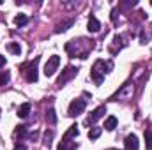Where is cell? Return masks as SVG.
Here are the masks:
<instances>
[{
  "instance_id": "6da1fadb",
  "label": "cell",
  "mask_w": 152,
  "mask_h": 150,
  "mask_svg": "<svg viewBox=\"0 0 152 150\" xmlns=\"http://www.w3.org/2000/svg\"><path fill=\"white\" fill-rule=\"evenodd\" d=\"M113 67V64L112 62H104V60H96V64H94V67H92V71H90V78H92V81L96 83V85H101L103 83V79H104V74L106 73H110V69Z\"/></svg>"
},
{
  "instance_id": "7a4b0ae2",
  "label": "cell",
  "mask_w": 152,
  "mask_h": 150,
  "mask_svg": "<svg viewBox=\"0 0 152 150\" xmlns=\"http://www.w3.org/2000/svg\"><path fill=\"white\" fill-rule=\"evenodd\" d=\"M37 64H39V57H36L34 60H30V62H27V64H23L20 67V71L25 74L28 83H36L37 81Z\"/></svg>"
},
{
  "instance_id": "3957f363",
  "label": "cell",
  "mask_w": 152,
  "mask_h": 150,
  "mask_svg": "<svg viewBox=\"0 0 152 150\" xmlns=\"http://www.w3.org/2000/svg\"><path fill=\"white\" fill-rule=\"evenodd\" d=\"M58 66H60V57H58V55H51V57L48 58L46 66H44V74L48 76V78L53 76L55 73H57Z\"/></svg>"
},
{
  "instance_id": "277c9868",
  "label": "cell",
  "mask_w": 152,
  "mask_h": 150,
  "mask_svg": "<svg viewBox=\"0 0 152 150\" xmlns=\"http://www.w3.org/2000/svg\"><path fill=\"white\" fill-rule=\"evenodd\" d=\"M85 106H87V103L83 101V99H75L71 104H69V110H67V115L69 117H78L80 113L85 111Z\"/></svg>"
},
{
  "instance_id": "5b68a950",
  "label": "cell",
  "mask_w": 152,
  "mask_h": 150,
  "mask_svg": "<svg viewBox=\"0 0 152 150\" xmlns=\"http://www.w3.org/2000/svg\"><path fill=\"white\" fill-rule=\"evenodd\" d=\"M76 76V69L75 67H71V66H67L64 71H62V74L58 76V79H57V87H64L69 79H73Z\"/></svg>"
},
{
  "instance_id": "8992f818",
  "label": "cell",
  "mask_w": 152,
  "mask_h": 150,
  "mask_svg": "<svg viewBox=\"0 0 152 150\" xmlns=\"http://www.w3.org/2000/svg\"><path fill=\"white\" fill-rule=\"evenodd\" d=\"M104 113H106V106H99V108H96L94 111L87 117L85 124H87V125H92V124H96V122H97L101 117H104Z\"/></svg>"
},
{
  "instance_id": "52a82bcc",
  "label": "cell",
  "mask_w": 152,
  "mask_h": 150,
  "mask_svg": "<svg viewBox=\"0 0 152 150\" xmlns=\"http://www.w3.org/2000/svg\"><path fill=\"white\" fill-rule=\"evenodd\" d=\"M124 150H138V138L136 134H129L124 140Z\"/></svg>"
},
{
  "instance_id": "ba28073f",
  "label": "cell",
  "mask_w": 152,
  "mask_h": 150,
  "mask_svg": "<svg viewBox=\"0 0 152 150\" xmlns=\"http://www.w3.org/2000/svg\"><path fill=\"white\" fill-rule=\"evenodd\" d=\"M87 28H88V32H99V30H101L99 20H97L96 16H90V18H88V23H87Z\"/></svg>"
},
{
  "instance_id": "9c48e42d",
  "label": "cell",
  "mask_w": 152,
  "mask_h": 150,
  "mask_svg": "<svg viewBox=\"0 0 152 150\" xmlns=\"http://www.w3.org/2000/svg\"><path fill=\"white\" fill-rule=\"evenodd\" d=\"M58 150H78V147H76V143H73L71 140L62 138V141L58 143Z\"/></svg>"
},
{
  "instance_id": "30bf717a",
  "label": "cell",
  "mask_w": 152,
  "mask_h": 150,
  "mask_svg": "<svg viewBox=\"0 0 152 150\" xmlns=\"http://www.w3.org/2000/svg\"><path fill=\"white\" fill-rule=\"evenodd\" d=\"M25 136H27V125H18L16 131H14V138H16V141H23Z\"/></svg>"
},
{
  "instance_id": "8fae6325",
  "label": "cell",
  "mask_w": 152,
  "mask_h": 150,
  "mask_svg": "<svg viewBox=\"0 0 152 150\" xmlns=\"http://www.w3.org/2000/svg\"><path fill=\"white\" fill-rule=\"evenodd\" d=\"M30 113V103H23L20 108H18V117L20 118H27Z\"/></svg>"
},
{
  "instance_id": "7c38bea8",
  "label": "cell",
  "mask_w": 152,
  "mask_h": 150,
  "mask_svg": "<svg viewBox=\"0 0 152 150\" xmlns=\"http://www.w3.org/2000/svg\"><path fill=\"white\" fill-rule=\"evenodd\" d=\"M73 23H75V20H67V21H62V23H58V25H57L55 32H57V34H60V32H66L69 27H73Z\"/></svg>"
},
{
  "instance_id": "4fadbf2b",
  "label": "cell",
  "mask_w": 152,
  "mask_h": 150,
  "mask_svg": "<svg viewBox=\"0 0 152 150\" xmlns=\"http://www.w3.org/2000/svg\"><path fill=\"white\" fill-rule=\"evenodd\" d=\"M117 124H118L117 117H108V118L104 120V129H106V131H113L115 127H117Z\"/></svg>"
},
{
  "instance_id": "5bb4252c",
  "label": "cell",
  "mask_w": 152,
  "mask_h": 150,
  "mask_svg": "<svg viewBox=\"0 0 152 150\" xmlns=\"http://www.w3.org/2000/svg\"><path fill=\"white\" fill-rule=\"evenodd\" d=\"M78 134H80V131H78V125L75 124V125H71V127L67 129V133L64 134V138H66V140H71V138H76Z\"/></svg>"
},
{
  "instance_id": "9a60e30c",
  "label": "cell",
  "mask_w": 152,
  "mask_h": 150,
  "mask_svg": "<svg viewBox=\"0 0 152 150\" xmlns=\"http://www.w3.org/2000/svg\"><path fill=\"white\" fill-rule=\"evenodd\" d=\"M46 122H48V124H51V125H55V124H57V113H55L53 108H50V110L46 111Z\"/></svg>"
},
{
  "instance_id": "2e32d148",
  "label": "cell",
  "mask_w": 152,
  "mask_h": 150,
  "mask_svg": "<svg viewBox=\"0 0 152 150\" xmlns=\"http://www.w3.org/2000/svg\"><path fill=\"white\" fill-rule=\"evenodd\" d=\"M101 133H103L101 127H90V131H88V138H90V140H97V138L101 136Z\"/></svg>"
},
{
  "instance_id": "e0dca14e",
  "label": "cell",
  "mask_w": 152,
  "mask_h": 150,
  "mask_svg": "<svg viewBox=\"0 0 152 150\" xmlns=\"http://www.w3.org/2000/svg\"><path fill=\"white\" fill-rule=\"evenodd\" d=\"M7 50H9L11 53H14V55H20V53H21V48H20L18 42H9V44H7Z\"/></svg>"
},
{
  "instance_id": "ac0fdd59",
  "label": "cell",
  "mask_w": 152,
  "mask_h": 150,
  "mask_svg": "<svg viewBox=\"0 0 152 150\" xmlns=\"http://www.w3.org/2000/svg\"><path fill=\"white\" fill-rule=\"evenodd\" d=\"M145 147L147 150H152V129L145 131Z\"/></svg>"
},
{
  "instance_id": "d6986e66",
  "label": "cell",
  "mask_w": 152,
  "mask_h": 150,
  "mask_svg": "<svg viewBox=\"0 0 152 150\" xmlns=\"http://www.w3.org/2000/svg\"><path fill=\"white\" fill-rule=\"evenodd\" d=\"M27 21H28V18H27L25 14H18V16L14 18V23H16V27H23Z\"/></svg>"
},
{
  "instance_id": "ffe728a7",
  "label": "cell",
  "mask_w": 152,
  "mask_h": 150,
  "mask_svg": "<svg viewBox=\"0 0 152 150\" xmlns=\"http://www.w3.org/2000/svg\"><path fill=\"white\" fill-rule=\"evenodd\" d=\"M9 78H11L9 71H2V73H0V87H2V85H5V83L9 81Z\"/></svg>"
},
{
  "instance_id": "44dd1931",
  "label": "cell",
  "mask_w": 152,
  "mask_h": 150,
  "mask_svg": "<svg viewBox=\"0 0 152 150\" xmlns=\"http://www.w3.org/2000/svg\"><path fill=\"white\" fill-rule=\"evenodd\" d=\"M51 138H53V131H46V134H44V145H46V147H50Z\"/></svg>"
},
{
  "instance_id": "7402d4cb",
  "label": "cell",
  "mask_w": 152,
  "mask_h": 150,
  "mask_svg": "<svg viewBox=\"0 0 152 150\" xmlns=\"http://www.w3.org/2000/svg\"><path fill=\"white\" fill-rule=\"evenodd\" d=\"M14 150H27V147H25V143H23V141H16Z\"/></svg>"
},
{
  "instance_id": "603a6c76",
  "label": "cell",
  "mask_w": 152,
  "mask_h": 150,
  "mask_svg": "<svg viewBox=\"0 0 152 150\" xmlns=\"http://www.w3.org/2000/svg\"><path fill=\"white\" fill-rule=\"evenodd\" d=\"M147 41H149V36H147V34H145V32H142V42H143V44H145V42H147Z\"/></svg>"
},
{
  "instance_id": "cb8c5ba5",
  "label": "cell",
  "mask_w": 152,
  "mask_h": 150,
  "mask_svg": "<svg viewBox=\"0 0 152 150\" xmlns=\"http://www.w3.org/2000/svg\"><path fill=\"white\" fill-rule=\"evenodd\" d=\"M4 66H5V57H2V55H0V69H2Z\"/></svg>"
},
{
  "instance_id": "d4e9b609",
  "label": "cell",
  "mask_w": 152,
  "mask_h": 150,
  "mask_svg": "<svg viewBox=\"0 0 152 150\" xmlns=\"http://www.w3.org/2000/svg\"><path fill=\"white\" fill-rule=\"evenodd\" d=\"M151 5H152V0H151Z\"/></svg>"
}]
</instances>
